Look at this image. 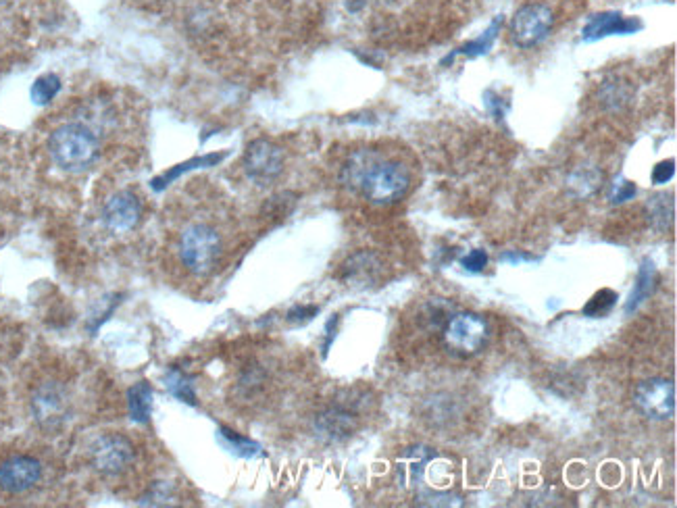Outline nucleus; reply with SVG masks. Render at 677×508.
I'll list each match as a JSON object with an SVG mask.
<instances>
[{
	"label": "nucleus",
	"mask_w": 677,
	"mask_h": 508,
	"mask_svg": "<svg viewBox=\"0 0 677 508\" xmlns=\"http://www.w3.org/2000/svg\"><path fill=\"white\" fill-rule=\"evenodd\" d=\"M340 184L373 207H392L413 188V169L380 148H359L344 159Z\"/></svg>",
	"instance_id": "f257e3e1"
},
{
	"label": "nucleus",
	"mask_w": 677,
	"mask_h": 508,
	"mask_svg": "<svg viewBox=\"0 0 677 508\" xmlns=\"http://www.w3.org/2000/svg\"><path fill=\"white\" fill-rule=\"evenodd\" d=\"M582 7L586 0H521L509 21L507 38L521 50L538 48Z\"/></svg>",
	"instance_id": "f03ea898"
},
{
	"label": "nucleus",
	"mask_w": 677,
	"mask_h": 508,
	"mask_svg": "<svg viewBox=\"0 0 677 508\" xmlns=\"http://www.w3.org/2000/svg\"><path fill=\"white\" fill-rule=\"evenodd\" d=\"M46 148L53 163L73 175L92 169L103 152L98 132L84 121H67L55 127L48 136Z\"/></svg>",
	"instance_id": "7ed1b4c3"
},
{
	"label": "nucleus",
	"mask_w": 677,
	"mask_h": 508,
	"mask_svg": "<svg viewBox=\"0 0 677 508\" xmlns=\"http://www.w3.org/2000/svg\"><path fill=\"white\" fill-rule=\"evenodd\" d=\"M178 254L182 267L188 273L196 277H207L215 271L223 257V238L217 227L211 223H190L180 234Z\"/></svg>",
	"instance_id": "20e7f679"
},
{
	"label": "nucleus",
	"mask_w": 677,
	"mask_h": 508,
	"mask_svg": "<svg viewBox=\"0 0 677 508\" xmlns=\"http://www.w3.org/2000/svg\"><path fill=\"white\" fill-rule=\"evenodd\" d=\"M136 446L123 434H103L90 446L92 469L107 479H115L128 473L136 463Z\"/></svg>",
	"instance_id": "39448f33"
},
{
	"label": "nucleus",
	"mask_w": 677,
	"mask_h": 508,
	"mask_svg": "<svg viewBox=\"0 0 677 508\" xmlns=\"http://www.w3.org/2000/svg\"><path fill=\"white\" fill-rule=\"evenodd\" d=\"M30 411L42 429L59 431L71 415V396L61 381H44L30 398Z\"/></svg>",
	"instance_id": "423d86ee"
},
{
	"label": "nucleus",
	"mask_w": 677,
	"mask_h": 508,
	"mask_svg": "<svg viewBox=\"0 0 677 508\" xmlns=\"http://www.w3.org/2000/svg\"><path fill=\"white\" fill-rule=\"evenodd\" d=\"M242 167L248 180L255 184L267 186L278 180L286 167V155L284 148L267 138H257L250 142L244 150Z\"/></svg>",
	"instance_id": "0eeeda50"
},
{
	"label": "nucleus",
	"mask_w": 677,
	"mask_h": 508,
	"mask_svg": "<svg viewBox=\"0 0 677 508\" xmlns=\"http://www.w3.org/2000/svg\"><path fill=\"white\" fill-rule=\"evenodd\" d=\"M361 427V413L348 402H332L315 415L313 431L325 444H342Z\"/></svg>",
	"instance_id": "6e6552de"
},
{
	"label": "nucleus",
	"mask_w": 677,
	"mask_h": 508,
	"mask_svg": "<svg viewBox=\"0 0 677 508\" xmlns=\"http://www.w3.org/2000/svg\"><path fill=\"white\" fill-rule=\"evenodd\" d=\"M42 463L32 454H11L0 461V490L11 496L32 492L42 481Z\"/></svg>",
	"instance_id": "1a4fd4ad"
},
{
	"label": "nucleus",
	"mask_w": 677,
	"mask_h": 508,
	"mask_svg": "<svg viewBox=\"0 0 677 508\" xmlns=\"http://www.w3.org/2000/svg\"><path fill=\"white\" fill-rule=\"evenodd\" d=\"M488 338V323L475 313H457L448 319L444 329V342L461 354H475Z\"/></svg>",
	"instance_id": "9d476101"
},
{
	"label": "nucleus",
	"mask_w": 677,
	"mask_h": 508,
	"mask_svg": "<svg viewBox=\"0 0 677 508\" xmlns=\"http://www.w3.org/2000/svg\"><path fill=\"white\" fill-rule=\"evenodd\" d=\"M634 402L640 413L648 419L667 421L675 413V388L669 379H648L638 384L634 392Z\"/></svg>",
	"instance_id": "9b49d317"
},
{
	"label": "nucleus",
	"mask_w": 677,
	"mask_h": 508,
	"mask_svg": "<svg viewBox=\"0 0 677 508\" xmlns=\"http://www.w3.org/2000/svg\"><path fill=\"white\" fill-rule=\"evenodd\" d=\"M142 221V202L130 190L115 192L103 205V223L115 236L134 232Z\"/></svg>",
	"instance_id": "f8f14e48"
},
{
	"label": "nucleus",
	"mask_w": 677,
	"mask_h": 508,
	"mask_svg": "<svg viewBox=\"0 0 677 508\" xmlns=\"http://www.w3.org/2000/svg\"><path fill=\"white\" fill-rule=\"evenodd\" d=\"M380 273H382V261L378 254L371 250L355 252L353 257H348L346 263L342 265V277L346 279V282H355V284L375 282Z\"/></svg>",
	"instance_id": "ddd939ff"
},
{
	"label": "nucleus",
	"mask_w": 677,
	"mask_h": 508,
	"mask_svg": "<svg viewBox=\"0 0 677 508\" xmlns=\"http://www.w3.org/2000/svg\"><path fill=\"white\" fill-rule=\"evenodd\" d=\"M657 282H659V277H657V267L655 263L650 261V259H644L640 263V269H638V277H636V284H634V290L630 294V300L625 302V315H632L640 304L655 292L657 288Z\"/></svg>",
	"instance_id": "4468645a"
},
{
	"label": "nucleus",
	"mask_w": 677,
	"mask_h": 508,
	"mask_svg": "<svg viewBox=\"0 0 677 508\" xmlns=\"http://www.w3.org/2000/svg\"><path fill=\"white\" fill-rule=\"evenodd\" d=\"M634 21H625L621 15H596L590 19L584 30V40H598L609 34H628L636 30Z\"/></svg>",
	"instance_id": "2eb2a0df"
},
{
	"label": "nucleus",
	"mask_w": 677,
	"mask_h": 508,
	"mask_svg": "<svg viewBox=\"0 0 677 508\" xmlns=\"http://www.w3.org/2000/svg\"><path fill=\"white\" fill-rule=\"evenodd\" d=\"M128 411L136 423H146L153 413V390L146 381H138L128 390Z\"/></svg>",
	"instance_id": "dca6fc26"
},
{
	"label": "nucleus",
	"mask_w": 677,
	"mask_h": 508,
	"mask_svg": "<svg viewBox=\"0 0 677 508\" xmlns=\"http://www.w3.org/2000/svg\"><path fill=\"white\" fill-rule=\"evenodd\" d=\"M432 461V452L428 448H413L403 463H398V477L405 481H415L423 475L425 465Z\"/></svg>",
	"instance_id": "f3484780"
},
{
	"label": "nucleus",
	"mask_w": 677,
	"mask_h": 508,
	"mask_svg": "<svg viewBox=\"0 0 677 508\" xmlns=\"http://www.w3.org/2000/svg\"><path fill=\"white\" fill-rule=\"evenodd\" d=\"M61 90V80L55 73H44L32 86V100L36 105H48Z\"/></svg>",
	"instance_id": "a211bd4d"
},
{
	"label": "nucleus",
	"mask_w": 677,
	"mask_h": 508,
	"mask_svg": "<svg viewBox=\"0 0 677 508\" xmlns=\"http://www.w3.org/2000/svg\"><path fill=\"white\" fill-rule=\"evenodd\" d=\"M617 300H619L617 292L603 288L588 300V304L584 307V315L586 317H605L615 309Z\"/></svg>",
	"instance_id": "6ab92c4d"
},
{
	"label": "nucleus",
	"mask_w": 677,
	"mask_h": 508,
	"mask_svg": "<svg viewBox=\"0 0 677 508\" xmlns=\"http://www.w3.org/2000/svg\"><path fill=\"white\" fill-rule=\"evenodd\" d=\"M167 388L178 400H184L188 404H196V392H194V388L190 384V379L182 371H178V369L169 371V375H167Z\"/></svg>",
	"instance_id": "aec40b11"
},
{
	"label": "nucleus",
	"mask_w": 677,
	"mask_h": 508,
	"mask_svg": "<svg viewBox=\"0 0 677 508\" xmlns=\"http://www.w3.org/2000/svg\"><path fill=\"white\" fill-rule=\"evenodd\" d=\"M221 438L225 440V442H228V446L232 448V452H236V454H240V456H246V459H248V456H255V454H259V444L257 442H253V440H250V438H244V436H240V434H236V431H232V429H221Z\"/></svg>",
	"instance_id": "412c9836"
},
{
	"label": "nucleus",
	"mask_w": 677,
	"mask_h": 508,
	"mask_svg": "<svg viewBox=\"0 0 677 508\" xmlns=\"http://www.w3.org/2000/svg\"><path fill=\"white\" fill-rule=\"evenodd\" d=\"M461 265L469 273H482L488 265V254L486 250H471L467 257L461 259Z\"/></svg>",
	"instance_id": "4be33fe9"
},
{
	"label": "nucleus",
	"mask_w": 677,
	"mask_h": 508,
	"mask_svg": "<svg viewBox=\"0 0 677 508\" xmlns=\"http://www.w3.org/2000/svg\"><path fill=\"white\" fill-rule=\"evenodd\" d=\"M319 313V307H315V304H296V307H292L286 315V319L290 323H296V325H303L307 321H311L315 315Z\"/></svg>",
	"instance_id": "5701e85b"
},
{
	"label": "nucleus",
	"mask_w": 677,
	"mask_h": 508,
	"mask_svg": "<svg viewBox=\"0 0 677 508\" xmlns=\"http://www.w3.org/2000/svg\"><path fill=\"white\" fill-rule=\"evenodd\" d=\"M494 32H496V25H494V28H492L484 38H480L478 42H471V44L463 46L461 50H457V55H469V57H475V55H484V53H488V48L492 46V40H494Z\"/></svg>",
	"instance_id": "b1692460"
},
{
	"label": "nucleus",
	"mask_w": 677,
	"mask_h": 508,
	"mask_svg": "<svg viewBox=\"0 0 677 508\" xmlns=\"http://www.w3.org/2000/svg\"><path fill=\"white\" fill-rule=\"evenodd\" d=\"M675 173V163L673 161H665V163H659L653 171V180L655 184H667L671 177Z\"/></svg>",
	"instance_id": "393cba45"
},
{
	"label": "nucleus",
	"mask_w": 677,
	"mask_h": 508,
	"mask_svg": "<svg viewBox=\"0 0 677 508\" xmlns=\"http://www.w3.org/2000/svg\"><path fill=\"white\" fill-rule=\"evenodd\" d=\"M636 194V188H634V184H628V182H625V184H621L617 190H615V194L611 196V200L613 202H625V200H628V198H632Z\"/></svg>",
	"instance_id": "a878e982"
},
{
	"label": "nucleus",
	"mask_w": 677,
	"mask_h": 508,
	"mask_svg": "<svg viewBox=\"0 0 677 508\" xmlns=\"http://www.w3.org/2000/svg\"><path fill=\"white\" fill-rule=\"evenodd\" d=\"M338 323H340V315H334V317L328 321V325H325V332H328V340H325V344H323V354L328 352L330 344H332V342H334V338H336V329H338Z\"/></svg>",
	"instance_id": "bb28decb"
},
{
	"label": "nucleus",
	"mask_w": 677,
	"mask_h": 508,
	"mask_svg": "<svg viewBox=\"0 0 677 508\" xmlns=\"http://www.w3.org/2000/svg\"><path fill=\"white\" fill-rule=\"evenodd\" d=\"M503 261L507 263H521V261H534L532 257H528V254H519V252H507L503 254V257H500Z\"/></svg>",
	"instance_id": "cd10ccee"
}]
</instances>
